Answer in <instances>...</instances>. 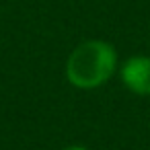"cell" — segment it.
Returning a JSON list of instances; mask_svg holds the SVG:
<instances>
[{
  "mask_svg": "<svg viewBox=\"0 0 150 150\" xmlns=\"http://www.w3.org/2000/svg\"><path fill=\"white\" fill-rule=\"evenodd\" d=\"M121 80L129 91L138 95H150V58H129L121 68Z\"/></svg>",
  "mask_w": 150,
  "mask_h": 150,
  "instance_id": "cell-2",
  "label": "cell"
},
{
  "mask_svg": "<svg viewBox=\"0 0 150 150\" xmlns=\"http://www.w3.org/2000/svg\"><path fill=\"white\" fill-rule=\"evenodd\" d=\"M64 150H88V148H84V146H68Z\"/></svg>",
  "mask_w": 150,
  "mask_h": 150,
  "instance_id": "cell-3",
  "label": "cell"
},
{
  "mask_svg": "<svg viewBox=\"0 0 150 150\" xmlns=\"http://www.w3.org/2000/svg\"><path fill=\"white\" fill-rule=\"evenodd\" d=\"M115 50L99 39L80 43L66 62V76L78 88H97L115 72Z\"/></svg>",
  "mask_w": 150,
  "mask_h": 150,
  "instance_id": "cell-1",
  "label": "cell"
}]
</instances>
